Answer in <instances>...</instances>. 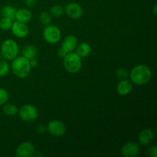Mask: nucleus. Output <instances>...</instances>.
I'll return each mask as SVG.
<instances>
[{"mask_svg": "<svg viewBox=\"0 0 157 157\" xmlns=\"http://www.w3.org/2000/svg\"><path fill=\"white\" fill-rule=\"evenodd\" d=\"M133 88V83L127 78L121 80L117 86V92L121 96H127L130 94Z\"/></svg>", "mask_w": 157, "mask_h": 157, "instance_id": "obj_13", "label": "nucleus"}, {"mask_svg": "<svg viewBox=\"0 0 157 157\" xmlns=\"http://www.w3.org/2000/svg\"><path fill=\"white\" fill-rule=\"evenodd\" d=\"M18 112L19 117L25 122H33L38 117V110L35 106L32 104H25Z\"/></svg>", "mask_w": 157, "mask_h": 157, "instance_id": "obj_6", "label": "nucleus"}, {"mask_svg": "<svg viewBox=\"0 0 157 157\" xmlns=\"http://www.w3.org/2000/svg\"><path fill=\"white\" fill-rule=\"evenodd\" d=\"M10 71V65L5 59L0 60V78L7 76Z\"/></svg>", "mask_w": 157, "mask_h": 157, "instance_id": "obj_20", "label": "nucleus"}, {"mask_svg": "<svg viewBox=\"0 0 157 157\" xmlns=\"http://www.w3.org/2000/svg\"><path fill=\"white\" fill-rule=\"evenodd\" d=\"M78 45V38L74 35H68L63 39L61 48L67 53L73 52Z\"/></svg>", "mask_w": 157, "mask_h": 157, "instance_id": "obj_12", "label": "nucleus"}, {"mask_svg": "<svg viewBox=\"0 0 157 157\" xmlns=\"http://www.w3.org/2000/svg\"><path fill=\"white\" fill-rule=\"evenodd\" d=\"M30 61V64H31V67H36L38 65V61H37V59H35V58H32V59L29 60Z\"/></svg>", "mask_w": 157, "mask_h": 157, "instance_id": "obj_29", "label": "nucleus"}, {"mask_svg": "<svg viewBox=\"0 0 157 157\" xmlns=\"http://www.w3.org/2000/svg\"><path fill=\"white\" fill-rule=\"evenodd\" d=\"M129 76L133 84L139 86L145 85L151 81V69L145 64H138L131 69Z\"/></svg>", "mask_w": 157, "mask_h": 157, "instance_id": "obj_1", "label": "nucleus"}, {"mask_svg": "<svg viewBox=\"0 0 157 157\" xmlns=\"http://www.w3.org/2000/svg\"><path fill=\"white\" fill-rule=\"evenodd\" d=\"M155 134L153 130L150 128H147L143 130L138 136L139 143L143 146H148L153 142L154 140Z\"/></svg>", "mask_w": 157, "mask_h": 157, "instance_id": "obj_14", "label": "nucleus"}, {"mask_svg": "<svg viewBox=\"0 0 157 157\" xmlns=\"http://www.w3.org/2000/svg\"><path fill=\"white\" fill-rule=\"evenodd\" d=\"M9 99V92L4 88L0 87V106L4 105Z\"/></svg>", "mask_w": 157, "mask_h": 157, "instance_id": "obj_24", "label": "nucleus"}, {"mask_svg": "<svg viewBox=\"0 0 157 157\" xmlns=\"http://www.w3.org/2000/svg\"><path fill=\"white\" fill-rule=\"evenodd\" d=\"M1 59H2V55L1 52H0V60H1Z\"/></svg>", "mask_w": 157, "mask_h": 157, "instance_id": "obj_32", "label": "nucleus"}, {"mask_svg": "<svg viewBox=\"0 0 157 157\" xmlns=\"http://www.w3.org/2000/svg\"><path fill=\"white\" fill-rule=\"evenodd\" d=\"M12 22H13V21L10 19V18L2 17L0 19V29L3 31L9 30V29H11V27H12Z\"/></svg>", "mask_w": 157, "mask_h": 157, "instance_id": "obj_22", "label": "nucleus"}, {"mask_svg": "<svg viewBox=\"0 0 157 157\" xmlns=\"http://www.w3.org/2000/svg\"><path fill=\"white\" fill-rule=\"evenodd\" d=\"M46 130H47V127L44 125H42V124H41V125H38L36 129H35L37 133H39V134H43V133L46 131Z\"/></svg>", "mask_w": 157, "mask_h": 157, "instance_id": "obj_27", "label": "nucleus"}, {"mask_svg": "<svg viewBox=\"0 0 157 157\" xmlns=\"http://www.w3.org/2000/svg\"><path fill=\"white\" fill-rule=\"evenodd\" d=\"M67 52H66L64 50H63V49L61 48L59 49V50H58V56L61 57V58H64V57L65 56V55H67Z\"/></svg>", "mask_w": 157, "mask_h": 157, "instance_id": "obj_30", "label": "nucleus"}, {"mask_svg": "<svg viewBox=\"0 0 157 157\" xmlns=\"http://www.w3.org/2000/svg\"><path fill=\"white\" fill-rule=\"evenodd\" d=\"M37 53H38V49L34 44H27L24 46L21 50V56L29 60L36 58Z\"/></svg>", "mask_w": 157, "mask_h": 157, "instance_id": "obj_16", "label": "nucleus"}, {"mask_svg": "<svg viewBox=\"0 0 157 157\" xmlns=\"http://www.w3.org/2000/svg\"><path fill=\"white\" fill-rule=\"evenodd\" d=\"M2 111L4 114L7 117H14L18 113V107L14 104H9L6 103L4 105H2Z\"/></svg>", "mask_w": 157, "mask_h": 157, "instance_id": "obj_19", "label": "nucleus"}, {"mask_svg": "<svg viewBox=\"0 0 157 157\" xmlns=\"http://www.w3.org/2000/svg\"><path fill=\"white\" fill-rule=\"evenodd\" d=\"M157 6H156V5H155L154 6V7H153V14H154L155 15H157Z\"/></svg>", "mask_w": 157, "mask_h": 157, "instance_id": "obj_31", "label": "nucleus"}, {"mask_svg": "<svg viewBox=\"0 0 157 157\" xmlns=\"http://www.w3.org/2000/svg\"><path fill=\"white\" fill-rule=\"evenodd\" d=\"M50 13L54 17L58 18V17H61V15H63V14L64 13V9L60 5H55L50 9Z\"/></svg>", "mask_w": 157, "mask_h": 157, "instance_id": "obj_21", "label": "nucleus"}, {"mask_svg": "<svg viewBox=\"0 0 157 157\" xmlns=\"http://www.w3.org/2000/svg\"><path fill=\"white\" fill-rule=\"evenodd\" d=\"M11 69L17 78L24 79L30 75L32 71L30 61L23 56H17L12 60Z\"/></svg>", "mask_w": 157, "mask_h": 157, "instance_id": "obj_2", "label": "nucleus"}, {"mask_svg": "<svg viewBox=\"0 0 157 157\" xmlns=\"http://www.w3.org/2000/svg\"><path fill=\"white\" fill-rule=\"evenodd\" d=\"M63 66L68 73L77 74L82 68V59L77 53L70 52L63 58Z\"/></svg>", "mask_w": 157, "mask_h": 157, "instance_id": "obj_3", "label": "nucleus"}, {"mask_svg": "<svg viewBox=\"0 0 157 157\" xmlns=\"http://www.w3.org/2000/svg\"><path fill=\"white\" fill-rule=\"evenodd\" d=\"M39 21L42 25H48L52 22V15L47 12H42L39 15Z\"/></svg>", "mask_w": 157, "mask_h": 157, "instance_id": "obj_23", "label": "nucleus"}, {"mask_svg": "<svg viewBox=\"0 0 157 157\" xmlns=\"http://www.w3.org/2000/svg\"><path fill=\"white\" fill-rule=\"evenodd\" d=\"M15 155L16 157H32L35 155V148L32 143H21L17 147Z\"/></svg>", "mask_w": 157, "mask_h": 157, "instance_id": "obj_8", "label": "nucleus"}, {"mask_svg": "<svg viewBox=\"0 0 157 157\" xmlns=\"http://www.w3.org/2000/svg\"><path fill=\"white\" fill-rule=\"evenodd\" d=\"M47 130L54 136H62L66 133V127L64 123L58 120H53L48 123Z\"/></svg>", "mask_w": 157, "mask_h": 157, "instance_id": "obj_7", "label": "nucleus"}, {"mask_svg": "<svg viewBox=\"0 0 157 157\" xmlns=\"http://www.w3.org/2000/svg\"><path fill=\"white\" fill-rule=\"evenodd\" d=\"M25 5L29 8H32L35 6L37 3V0H25Z\"/></svg>", "mask_w": 157, "mask_h": 157, "instance_id": "obj_28", "label": "nucleus"}, {"mask_svg": "<svg viewBox=\"0 0 157 157\" xmlns=\"http://www.w3.org/2000/svg\"><path fill=\"white\" fill-rule=\"evenodd\" d=\"M149 156L151 157H156L157 156V147L156 145L150 146L147 150Z\"/></svg>", "mask_w": 157, "mask_h": 157, "instance_id": "obj_26", "label": "nucleus"}, {"mask_svg": "<svg viewBox=\"0 0 157 157\" xmlns=\"http://www.w3.org/2000/svg\"><path fill=\"white\" fill-rule=\"evenodd\" d=\"M121 153L125 157H135L140 153V147L135 142H127L121 147Z\"/></svg>", "mask_w": 157, "mask_h": 157, "instance_id": "obj_11", "label": "nucleus"}, {"mask_svg": "<svg viewBox=\"0 0 157 157\" xmlns=\"http://www.w3.org/2000/svg\"><path fill=\"white\" fill-rule=\"evenodd\" d=\"M2 58L6 61H12L19 53V47L15 41L12 39H6L2 42L0 48Z\"/></svg>", "mask_w": 157, "mask_h": 157, "instance_id": "obj_4", "label": "nucleus"}, {"mask_svg": "<svg viewBox=\"0 0 157 157\" xmlns=\"http://www.w3.org/2000/svg\"><path fill=\"white\" fill-rule=\"evenodd\" d=\"M76 53L81 58H87L91 53V46L87 42H81L76 47Z\"/></svg>", "mask_w": 157, "mask_h": 157, "instance_id": "obj_17", "label": "nucleus"}, {"mask_svg": "<svg viewBox=\"0 0 157 157\" xmlns=\"http://www.w3.org/2000/svg\"><path fill=\"white\" fill-rule=\"evenodd\" d=\"M43 37L46 42L55 44L59 42L61 38V32L59 28L54 25H48L43 30Z\"/></svg>", "mask_w": 157, "mask_h": 157, "instance_id": "obj_5", "label": "nucleus"}, {"mask_svg": "<svg viewBox=\"0 0 157 157\" xmlns=\"http://www.w3.org/2000/svg\"><path fill=\"white\" fill-rule=\"evenodd\" d=\"M64 12L69 18L72 19H78L83 15V9L80 4L77 2L67 3L64 8Z\"/></svg>", "mask_w": 157, "mask_h": 157, "instance_id": "obj_9", "label": "nucleus"}, {"mask_svg": "<svg viewBox=\"0 0 157 157\" xmlns=\"http://www.w3.org/2000/svg\"><path fill=\"white\" fill-rule=\"evenodd\" d=\"M11 30L12 34L18 38H25L29 33V26L27 25V23H23L18 21H15L12 22Z\"/></svg>", "mask_w": 157, "mask_h": 157, "instance_id": "obj_10", "label": "nucleus"}, {"mask_svg": "<svg viewBox=\"0 0 157 157\" xmlns=\"http://www.w3.org/2000/svg\"><path fill=\"white\" fill-rule=\"evenodd\" d=\"M16 10L15 7L12 6H6L2 9L1 13L2 17H6V18H9L12 19V21L15 20V13H16Z\"/></svg>", "mask_w": 157, "mask_h": 157, "instance_id": "obj_18", "label": "nucleus"}, {"mask_svg": "<svg viewBox=\"0 0 157 157\" xmlns=\"http://www.w3.org/2000/svg\"><path fill=\"white\" fill-rule=\"evenodd\" d=\"M115 75L119 80H123L127 78L128 73H127V71L126 69L121 67V68L117 69L116 71H115Z\"/></svg>", "mask_w": 157, "mask_h": 157, "instance_id": "obj_25", "label": "nucleus"}, {"mask_svg": "<svg viewBox=\"0 0 157 157\" xmlns=\"http://www.w3.org/2000/svg\"><path fill=\"white\" fill-rule=\"evenodd\" d=\"M32 12L27 9L21 8V9L16 10L15 13V20L21 21L23 23H28L32 20Z\"/></svg>", "mask_w": 157, "mask_h": 157, "instance_id": "obj_15", "label": "nucleus"}]
</instances>
